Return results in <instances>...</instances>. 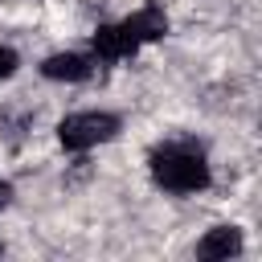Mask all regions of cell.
<instances>
[{"instance_id": "6da1fadb", "label": "cell", "mask_w": 262, "mask_h": 262, "mask_svg": "<svg viewBox=\"0 0 262 262\" xmlns=\"http://www.w3.org/2000/svg\"><path fill=\"white\" fill-rule=\"evenodd\" d=\"M151 180L164 192H201L209 184V164H205L201 151L168 147V151L151 156Z\"/></svg>"}, {"instance_id": "7a4b0ae2", "label": "cell", "mask_w": 262, "mask_h": 262, "mask_svg": "<svg viewBox=\"0 0 262 262\" xmlns=\"http://www.w3.org/2000/svg\"><path fill=\"white\" fill-rule=\"evenodd\" d=\"M115 135H119V119L106 115V111H82V115L61 119V127H57V139H61L66 151H86V147L106 143Z\"/></svg>"}, {"instance_id": "3957f363", "label": "cell", "mask_w": 262, "mask_h": 262, "mask_svg": "<svg viewBox=\"0 0 262 262\" xmlns=\"http://www.w3.org/2000/svg\"><path fill=\"white\" fill-rule=\"evenodd\" d=\"M41 74L49 82H86L94 74V61L86 53H53L41 61Z\"/></svg>"}, {"instance_id": "277c9868", "label": "cell", "mask_w": 262, "mask_h": 262, "mask_svg": "<svg viewBox=\"0 0 262 262\" xmlns=\"http://www.w3.org/2000/svg\"><path fill=\"white\" fill-rule=\"evenodd\" d=\"M139 49V41L131 37V29L119 20V25H102L98 33H94V53L98 57H106V61H119V57H131Z\"/></svg>"}, {"instance_id": "5b68a950", "label": "cell", "mask_w": 262, "mask_h": 262, "mask_svg": "<svg viewBox=\"0 0 262 262\" xmlns=\"http://www.w3.org/2000/svg\"><path fill=\"white\" fill-rule=\"evenodd\" d=\"M242 250V229L237 225H217V229H209L201 242H196V258H233Z\"/></svg>"}, {"instance_id": "8992f818", "label": "cell", "mask_w": 262, "mask_h": 262, "mask_svg": "<svg viewBox=\"0 0 262 262\" xmlns=\"http://www.w3.org/2000/svg\"><path fill=\"white\" fill-rule=\"evenodd\" d=\"M123 25L131 29V37H135L139 45L160 41V37L168 33V16H164V8H156V4H143V8H139V12H131Z\"/></svg>"}, {"instance_id": "52a82bcc", "label": "cell", "mask_w": 262, "mask_h": 262, "mask_svg": "<svg viewBox=\"0 0 262 262\" xmlns=\"http://www.w3.org/2000/svg\"><path fill=\"white\" fill-rule=\"evenodd\" d=\"M16 66H20V57H16V49H8V45H0V78H12V74H16Z\"/></svg>"}, {"instance_id": "ba28073f", "label": "cell", "mask_w": 262, "mask_h": 262, "mask_svg": "<svg viewBox=\"0 0 262 262\" xmlns=\"http://www.w3.org/2000/svg\"><path fill=\"white\" fill-rule=\"evenodd\" d=\"M8 196H12V184H8V180H0V209L8 205Z\"/></svg>"}]
</instances>
